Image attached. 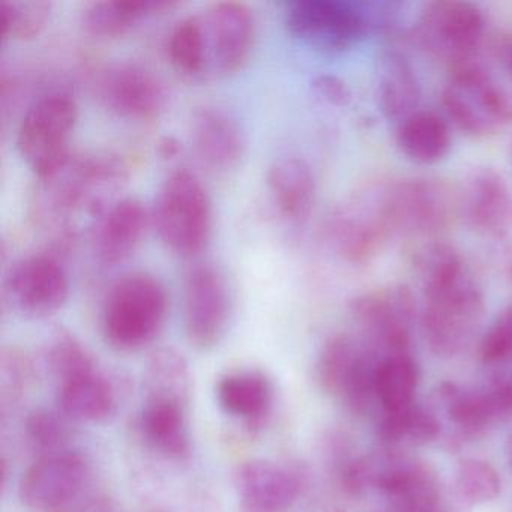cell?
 Returning <instances> with one entry per match:
<instances>
[{"label":"cell","mask_w":512,"mask_h":512,"mask_svg":"<svg viewBox=\"0 0 512 512\" xmlns=\"http://www.w3.org/2000/svg\"><path fill=\"white\" fill-rule=\"evenodd\" d=\"M383 208L394 235H436L454 221L460 200L437 179H403L383 185Z\"/></svg>","instance_id":"30bf717a"},{"label":"cell","mask_w":512,"mask_h":512,"mask_svg":"<svg viewBox=\"0 0 512 512\" xmlns=\"http://www.w3.org/2000/svg\"><path fill=\"white\" fill-rule=\"evenodd\" d=\"M511 67H512V59H511Z\"/></svg>","instance_id":"f6af8a7d"},{"label":"cell","mask_w":512,"mask_h":512,"mask_svg":"<svg viewBox=\"0 0 512 512\" xmlns=\"http://www.w3.org/2000/svg\"><path fill=\"white\" fill-rule=\"evenodd\" d=\"M439 433V422L427 410L419 406H410L398 412L386 413L380 425V434L386 440L397 442L410 439L413 442H427Z\"/></svg>","instance_id":"e575fe53"},{"label":"cell","mask_w":512,"mask_h":512,"mask_svg":"<svg viewBox=\"0 0 512 512\" xmlns=\"http://www.w3.org/2000/svg\"><path fill=\"white\" fill-rule=\"evenodd\" d=\"M458 200L460 211L478 232L500 238L512 229V190L497 170H473Z\"/></svg>","instance_id":"ac0fdd59"},{"label":"cell","mask_w":512,"mask_h":512,"mask_svg":"<svg viewBox=\"0 0 512 512\" xmlns=\"http://www.w3.org/2000/svg\"><path fill=\"white\" fill-rule=\"evenodd\" d=\"M127 179V164L118 157H71L58 172L38 179L32 218L59 238H73L85 217L97 226L115 203L109 196L122 190Z\"/></svg>","instance_id":"6da1fadb"},{"label":"cell","mask_w":512,"mask_h":512,"mask_svg":"<svg viewBox=\"0 0 512 512\" xmlns=\"http://www.w3.org/2000/svg\"><path fill=\"white\" fill-rule=\"evenodd\" d=\"M46 359L59 383L98 370L91 352L83 346L82 341L65 329H59L50 338Z\"/></svg>","instance_id":"1f68e13d"},{"label":"cell","mask_w":512,"mask_h":512,"mask_svg":"<svg viewBox=\"0 0 512 512\" xmlns=\"http://www.w3.org/2000/svg\"><path fill=\"white\" fill-rule=\"evenodd\" d=\"M89 478V464L79 452L65 449L41 455L19 484V499L34 511L56 512L82 494Z\"/></svg>","instance_id":"9a60e30c"},{"label":"cell","mask_w":512,"mask_h":512,"mask_svg":"<svg viewBox=\"0 0 512 512\" xmlns=\"http://www.w3.org/2000/svg\"><path fill=\"white\" fill-rule=\"evenodd\" d=\"M458 494L470 503H485L500 493L496 469L484 460H466L460 464L455 478Z\"/></svg>","instance_id":"d590c367"},{"label":"cell","mask_w":512,"mask_h":512,"mask_svg":"<svg viewBox=\"0 0 512 512\" xmlns=\"http://www.w3.org/2000/svg\"><path fill=\"white\" fill-rule=\"evenodd\" d=\"M232 314V295L224 275L212 265L194 266L185 278L184 322L188 341L211 350L223 340Z\"/></svg>","instance_id":"4fadbf2b"},{"label":"cell","mask_w":512,"mask_h":512,"mask_svg":"<svg viewBox=\"0 0 512 512\" xmlns=\"http://www.w3.org/2000/svg\"><path fill=\"white\" fill-rule=\"evenodd\" d=\"M418 274L425 293V340L439 355H452L469 340L481 320V287L454 248L428 254Z\"/></svg>","instance_id":"7a4b0ae2"},{"label":"cell","mask_w":512,"mask_h":512,"mask_svg":"<svg viewBox=\"0 0 512 512\" xmlns=\"http://www.w3.org/2000/svg\"><path fill=\"white\" fill-rule=\"evenodd\" d=\"M167 313L164 284L148 272H131L116 280L104 299V338L119 352H136L160 335Z\"/></svg>","instance_id":"3957f363"},{"label":"cell","mask_w":512,"mask_h":512,"mask_svg":"<svg viewBox=\"0 0 512 512\" xmlns=\"http://www.w3.org/2000/svg\"><path fill=\"white\" fill-rule=\"evenodd\" d=\"M202 38V82L235 76L247 65L256 41V20L241 2H217L196 13Z\"/></svg>","instance_id":"8992f818"},{"label":"cell","mask_w":512,"mask_h":512,"mask_svg":"<svg viewBox=\"0 0 512 512\" xmlns=\"http://www.w3.org/2000/svg\"><path fill=\"white\" fill-rule=\"evenodd\" d=\"M52 4L46 0H0V26L8 40L29 41L46 29Z\"/></svg>","instance_id":"f546056e"},{"label":"cell","mask_w":512,"mask_h":512,"mask_svg":"<svg viewBox=\"0 0 512 512\" xmlns=\"http://www.w3.org/2000/svg\"><path fill=\"white\" fill-rule=\"evenodd\" d=\"M161 152H163L166 157H172V155L178 152V143L172 139H164L163 142H161Z\"/></svg>","instance_id":"ab89813d"},{"label":"cell","mask_w":512,"mask_h":512,"mask_svg":"<svg viewBox=\"0 0 512 512\" xmlns=\"http://www.w3.org/2000/svg\"><path fill=\"white\" fill-rule=\"evenodd\" d=\"M485 362H502L512 356V304L497 317L481 343Z\"/></svg>","instance_id":"74e56055"},{"label":"cell","mask_w":512,"mask_h":512,"mask_svg":"<svg viewBox=\"0 0 512 512\" xmlns=\"http://www.w3.org/2000/svg\"><path fill=\"white\" fill-rule=\"evenodd\" d=\"M424 512H436V511H433V509H430V511H424Z\"/></svg>","instance_id":"ee69618b"},{"label":"cell","mask_w":512,"mask_h":512,"mask_svg":"<svg viewBox=\"0 0 512 512\" xmlns=\"http://www.w3.org/2000/svg\"><path fill=\"white\" fill-rule=\"evenodd\" d=\"M377 101L389 119H406L419 103V83L409 61L400 53H385L377 68Z\"/></svg>","instance_id":"4316f807"},{"label":"cell","mask_w":512,"mask_h":512,"mask_svg":"<svg viewBox=\"0 0 512 512\" xmlns=\"http://www.w3.org/2000/svg\"><path fill=\"white\" fill-rule=\"evenodd\" d=\"M151 220L140 200H116L94 227L92 244L98 262L106 266L125 262L139 247Z\"/></svg>","instance_id":"d6986e66"},{"label":"cell","mask_w":512,"mask_h":512,"mask_svg":"<svg viewBox=\"0 0 512 512\" xmlns=\"http://www.w3.org/2000/svg\"><path fill=\"white\" fill-rule=\"evenodd\" d=\"M268 188L278 212L293 224L308 220L316 200L310 166L298 157H284L268 170Z\"/></svg>","instance_id":"7402d4cb"},{"label":"cell","mask_w":512,"mask_h":512,"mask_svg":"<svg viewBox=\"0 0 512 512\" xmlns=\"http://www.w3.org/2000/svg\"><path fill=\"white\" fill-rule=\"evenodd\" d=\"M176 5L155 0H100L86 5L82 13V26L91 37L115 40L128 34L137 23L166 13Z\"/></svg>","instance_id":"cb8c5ba5"},{"label":"cell","mask_w":512,"mask_h":512,"mask_svg":"<svg viewBox=\"0 0 512 512\" xmlns=\"http://www.w3.org/2000/svg\"><path fill=\"white\" fill-rule=\"evenodd\" d=\"M217 400L227 415L256 424L271 410L274 386L263 371H235L218 382Z\"/></svg>","instance_id":"603a6c76"},{"label":"cell","mask_w":512,"mask_h":512,"mask_svg":"<svg viewBox=\"0 0 512 512\" xmlns=\"http://www.w3.org/2000/svg\"><path fill=\"white\" fill-rule=\"evenodd\" d=\"M70 422L59 410H34L26 419V436L41 455L65 451L71 439Z\"/></svg>","instance_id":"836d02e7"},{"label":"cell","mask_w":512,"mask_h":512,"mask_svg":"<svg viewBox=\"0 0 512 512\" xmlns=\"http://www.w3.org/2000/svg\"><path fill=\"white\" fill-rule=\"evenodd\" d=\"M95 88L100 103L128 121H152L166 110L169 101L163 80L149 68L131 62L107 67Z\"/></svg>","instance_id":"5bb4252c"},{"label":"cell","mask_w":512,"mask_h":512,"mask_svg":"<svg viewBox=\"0 0 512 512\" xmlns=\"http://www.w3.org/2000/svg\"><path fill=\"white\" fill-rule=\"evenodd\" d=\"M152 512H166V511H160V509H155V511Z\"/></svg>","instance_id":"7bdbcfd3"},{"label":"cell","mask_w":512,"mask_h":512,"mask_svg":"<svg viewBox=\"0 0 512 512\" xmlns=\"http://www.w3.org/2000/svg\"><path fill=\"white\" fill-rule=\"evenodd\" d=\"M56 403L71 421L97 424L115 415L118 395L112 382L95 370L59 383Z\"/></svg>","instance_id":"44dd1931"},{"label":"cell","mask_w":512,"mask_h":512,"mask_svg":"<svg viewBox=\"0 0 512 512\" xmlns=\"http://www.w3.org/2000/svg\"><path fill=\"white\" fill-rule=\"evenodd\" d=\"M395 139L401 154L421 166L442 161L452 142L448 124L434 112H415L407 116L398 127Z\"/></svg>","instance_id":"484cf974"},{"label":"cell","mask_w":512,"mask_h":512,"mask_svg":"<svg viewBox=\"0 0 512 512\" xmlns=\"http://www.w3.org/2000/svg\"><path fill=\"white\" fill-rule=\"evenodd\" d=\"M152 223L167 248L178 256H199L212 235V205L200 179L188 170L167 176L158 190Z\"/></svg>","instance_id":"277c9868"},{"label":"cell","mask_w":512,"mask_h":512,"mask_svg":"<svg viewBox=\"0 0 512 512\" xmlns=\"http://www.w3.org/2000/svg\"><path fill=\"white\" fill-rule=\"evenodd\" d=\"M79 118L76 100L67 92L38 98L23 116L17 149L38 179L47 178L68 163L70 143Z\"/></svg>","instance_id":"5b68a950"},{"label":"cell","mask_w":512,"mask_h":512,"mask_svg":"<svg viewBox=\"0 0 512 512\" xmlns=\"http://www.w3.org/2000/svg\"><path fill=\"white\" fill-rule=\"evenodd\" d=\"M140 430L148 445L164 457L185 460L190 455L187 406L173 401H146L140 416Z\"/></svg>","instance_id":"d4e9b609"},{"label":"cell","mask_w":512,"mask_h":512,"mask_svg":"<svg viewBox=\"0 0 512 512\" xmlns=\"http://www.w3.org/2000/svg\"><path fill=\"white\" fill-rule=\"evenodd\" d=\"M350 310L356 322L388 352V356L407 352L415 301L406 286L371 290L353 299Z\"/></svg>","instance_id":"2e32d148"},{"label":"cell","mask_w":512,"mask_h":512,"mask_svg":"<svg viewBox=\"0 0 512 512\" xmlns=\"http://www.w3.org/2000/svg\"><path fill=\"white\" fill-rule=\"evenodd\" d=\"M148 400L173 401L187 406L191 395V373L187 359L172 347L155 350L146 365Z\"/></svg>","instance_id":"83f0119b"},{"label":"cell","mask_w":512,"mask_h":512,"mask_svg":"<svg viewBox=\"0 0 512 512\" xmlns=\"http://www.w3.org/2000/svg\"><path fill=\"white\" fill-rule=\"evenodd\" d=\"M284 22L296 40L326 53L356 46L371 26L367 11L346 0H293Z\"/></svg>","instance_id":"ba28073f"},{"label":"cell","mask_w":512,"mask_h":512,"mask_svg":"<svg viewBox=\"0 0 512 512\" xmlns=\"http://www.w3.org/2000/svg\"><path fill=\"white\" fill-rule=\"evenodd\" d=\"M5 305L26 319H47L70 298V278L55 256L32 254L17 260L2 286Z\"/></svg>","instance_id":"8fae6325"},{"label":"cell","mask_w":512,"mask_h":512,"mask_svg":"<svg viewBox=\"0 0 512 512\" xmlns=\"http://www.w3.org/2000/svg\"><path fill=\"white\" fill-rule=\"evenodd\" d=\"M442 103L449 119L467 136H493L512 122V101L481 65L455 70Z\"/></svg>","instance_id":"9c48e42d"},{"label":"cell","mask_w":512,"mask_h":512,"mask_svg":"<svg viewBox=\"0 0 512 512\" xmlns=\"http://www.w3.org/2000/svg\"><path fill=\"white\" fill-rule=\"evenodd\" d=\"M313 89L317 95L326 103L332 106L344 107L352 100V92L349 86L335 76L329 74H322L313 80Z\"/></svg>","instance_id":"f35d334b"},{"label":"cell","mask_w":512,"mask_h":512,"mask_svg":"<svg viewBox=\"0 0 512 512\" xmlns=\"http://www.w3.org/2000/svg\"><path fill=\"white\" fill-rule=\"evenodd\" d=\"M418 386V368L407 353L386 356L379 362L376 395L386 413L412 406Z\"/></svg>","instance_id":"f1b7e54d"},{"label":"cell","mask_w":512,"mask_h":512,"mask_svg":"<svg viewBox=\"0 0 512 512\" xmlns=\"http://www.w3.org/2000/svg\"><path fill=\"white\" fill-rule=\"evenodd\" d=\"M416 38L424 49L445 61L454 71L476 62L485 34V17L476 5L460 0L428 4L419 16Z\"/></svg>","instance_id":"52a82bcc"},{"label":"cell","mask_w":512,"mask_h":512,"mask_svg":"<svg viewBox=\"0 0 512 512\" xmlns=\"http://www.w3.org/2000/svg\"><path fill=\"white\" fill-rule=\"evenodd\" d=\"M362 350L347 335L331 338L317 361V382L323 391L341 395Z\"/></svg>","instance_id":"4dcf8cb0"},{"label":"cell","mask_w":512,"mask_h":512,"mask_svg":"<svg viewBox=\"0 0 512 512\" xmlns=\"http://www.w3.org/2000/svg\"><path fill=\"white\" fill-rule=\"evenodd\" d=\"M241 512H286L301 494L304 476L298 469L277 461H245L236 470Z\"/></svg>","instance_id":"e0dca14e"},{"label":"cell","mask_w":512,"mask_h":512,"mask_svg":"<svg viewBox=\"0 0 512 512\" xmlns=\"http://www.w3.org/2000/svg\"><path fill=\"white\" fill-rule=\"evenodd\" d=\"M506 457H508L509 467L512 469V436H509L508 443H506Z\"/></svg>","instance_id":"60d3db41"},{"label":"cell","mask_w":512,"mask_h":512,"mask_svg":"<svg viewBox=\"0 0 512 512\" xmlns=\"http://www.w3.org/2000/svg\"><path fill=\"white\" fill-rule=\"evenodd\" d=\"M56 512H85V511H67V508H62V509H59V511H56ZM86 512H89V511H86Z\"/></svg>","instance_id":"b9f144b4"},{"label":"cell","mask_w":512,"mask_h":512,"mask_svg":"<svg viewBox=\"0 0 512 512\" xmlns=\"http://www.w3.org/2000/svg\"><path fill=\"white\" fill-rule=\"evenodd\" d=\"M449 416L464 428H481L494 421L490 403L485 394H457L448 392Z\"/></svg>","instance_id":"8d00e7d4"},{"label":"cell","mask_w":512,"mask_h":512,"mask_svg":"<svg viewBox=\"0 0 512 512\" xmlns=\"http://www.w3.org/2000/svg\"><path fill=\"white\" fill-rule=\"evenodd\" d=\"M169 58L182 77L202 82V38L196 14L185 17L173 28L169 38Z\"/></svg>","instance_id":"d6a6232c"},{"label":"cell","mask_w":512,"mask_h":512,"mask_svg":"<svg viewBox=\"0 0 512 512\" xmlns=\"http://www.w3.org/2000/svg\"><path fill=\"white\" fill-rule=\"evenodd\" d=\"M329 233L335 250L347 262L374 259L394 235L383 208V185L365 188L347 199L332 215Z\"/></svg>","instance_id":"7c38bea8"},{"label":"cell","mask_w":512,"mask_h":512,"mask_svg":"<svg viewBox=\"0 0 512 512\" xmlns=\"http://www.w3.org/2000/svg\"><path fill=\"white\" fill-rule=\"evenodd\" d=\"M191 139L200 160L212 169H235L244 157L241 128L229 113L218 107H200L194 112Z\"/></svg>","instance_id":"ffe728a7"}]
</instances>
